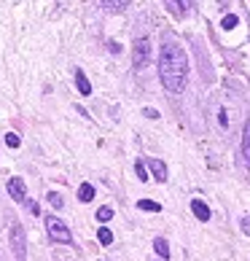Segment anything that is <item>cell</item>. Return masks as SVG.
<instances>
[{"label":"cell","instance_id":"8","mask_svg":"<svg viewBox=\"0 0 250 261\" xmlns=\"http://www.w3.org/2000/svg\"><path fill=\"white\" fill-rule=\"evenodd\" d=\"M242 159H245V167L250 170V119L245 124V135H242Z\"/></svg>","mask_w":250,"mask_h":261},{"label":"cell","instance_id":"21","mask_svg":"<svg viewBox=\"0 0 250 261\" xmlns=\"http://www.w3.org/2000/svg\"><path fill=\"white\" fill-rule=\"evenodd\" d=\"M239 226H242V231H245V234H250V216H245L242 221H239Z\"/></svg>","mask_w":250,"mask_h":261},{"label":"cell","instance_id":"13","mask_svg":"<svg viewBox=\"0 0 250 261\" xmlns=\"http://www.w3.org/2000/svg\"><path fill=\"white\" fill-rule=\"evenodd\" d=\"M137 207H140V210H148V213H159V210H161L159 202H151V199H140Z\"/></svg>","mask_w":250,"mask_h":261},{"label":"cell","instance_id":"11","mask_svg":"<svg viewBox=\"0 0 250 261\" xmlns=\"http://www.w3.org/2000/svg\"><path fill=\"white\" fill-rule=\"evenodd\" d=\"M78 199L84 202V205L94 199V186H92V183H81V186H78Z\"/></svg>","mask_w":250,"mask_h":261},{"label":"cell","instance_id":"18","mask_svg":"<svg viewBox=\"0 0 250 261\" xmlns=\"http://www.w3.org/2000/svg\"><path fill=\"white\" fill-rule=\"evenodd\" d=\"M6 146H8V148H16V146H19V135L8 132V135H6Z\"/></svg>","mask_w":250,"mask_h":261},{"label":"cell","instance_id":"5","mask_svg":"<svg viewBox=\"0 0 250 261\" xmlns=\"http://www.w3.org/2000/svg\"><path fill=\"white\" fill-rule=\"evenodd\" d=\"M8 194H11V199H16V202H24L27 199L24 180L22 178H11V180H8Z\"/></svg>","mask_w":250,"mask_h":261},{"label":"cell","instance_id":"4","mask_svg":"<svg viewBox=\"0 0 250 261\" xmlns=\"http://www.w3.org/2000/svg\"><path fill=\"white\" fill-rule=\"evenodd\" d=\"M11 245H14L16 261H24V231H22V226H11Z\"/></svg>","mask_w":250,"mask_h":261},{"label":"cell","instance_id":"2","mask_svg":"<svg viewBox=\"0 0 250 261\" xmlns=\"http://www.w3.org/2000/svg\"><path fill=\"white\" fill-rule=\"evenodd\" d=\"M46 231H49V237L54 240V243H73V234H70V229H67L65 224L57 216H46Z\"/></svg>","mask_w":250,"mask_h":261},{"label":"cell","instance_id":"6","mask_svg":"<svg viewBox=\"0 0 250 261\" xmlns=\"http://www.w3.org/2000/svg\"><path fill=\"white\" fill-rule=\"evenodd\" d=\"M148 167H151L153 178H156L159 183H164V180H167V164L161 162V159H148Z\"/></svg>","mask_w":250,"mask_h":261},{"label":"cell","instance_id":"14","mask_svg":"<svg viewBox=\"0 0 250 261\" xmlns=\"http://www.w3.org/2000/svg\"><path fill=\"white\" fill-rule=\"evenodd\" d=\"M102 6H108L110 11H121V8L129 6V0H102Z\"/></svg>","mask_w":250,"mask_h":261},{"label":"cell","instance_id":"7","mask_svg":"<svg viewBox=\"0 0 250 261\" xmlns=\"http://www.w3.org/2000/svg\"><path fill=\"white\" fill-rule=\"evenodd\" d=\"M191 213H194L199 221H210V207L202 199H191Z\"/></svg>","mask_w":250,"mask_h":261},{"label":"cell","instance_id":"17","mask_svg":"<svg viewBox=\"0 0 250 261\" xmlns=\"http://www.w3.org/2000/svg\"><path fill=\"white\" fill-rule=\"evenodd\" d=\"M134 172H137V178H140L143 183L148 180V172H146V164H143V162H137V164H134Z\"/></svg>","mask_w":250,"mask_h":261},{"label":"cell","instance_id":"3","mask_svg":"<svg viewBox=\"0 0 250 261\" xmlns=\"http://www.w3.org/2000/svg\"><path fill=\"white\" fill-rule=\"evenodd\" d=\"M151 62V41L148 38H137V41H134V49H132V65L137 67H146Z\"/></svg>","mask_w":250,"mask_h":261},{"label":"cell","instance_id":"16","mask_svg":"<svg viewBox=\"0 0 250 261\" xmlns=\"http://www.w3.org/2000/svg\"><path fill=\"white\" fill-rule=\"evenodd\" d=\"M113 218V207H100L97 210V221H110Z\"/></svg>","mask_w":250,"mask_h":261},{"label":"cell","instance_id":"9","mask_svg":"<svg viewBox=\"0 0 250 261\" xmlns=\"http://www.w3.org/2000/svg\"><path fill=\"white\" fill-rule=\"evenodd\" d=\"M164 6H167V11L178 19L186 14V0H164Z\"/></svg>","mask_w":250,"mask_h":261},{"label":"cell","instance_id":"1","mask_svg":"<svg viewBox=\"0 0 250 261\" xmlns=\"http://www.w3.org/2000/svg\"><path fill=\"white\" fill-rule=\"evenodd\" d=\"M159 79L167 92H172V94L183 92L186 79H188V57L180 43L164 41V46L159 51Z\"/></svg>","mask_w":250,"mask_h":261},{"label":"cell","instance_id":"12","mask_svg":"<svg viewBox=\"0 0 250 261\" xmlns=\"http://www.w3.org/2000/svg\"><path fill=\"white\" fill-rule=\"evenodd\" d=\"M153 250H156L161 258H170V245H167L164 237H156V240H153Z\"/></svg>","mask_w":250,"mask_h":261},{"label":"cell","instance_id":"22","mask_svg":"<svg viewBox=\"0 0 250 261\" xmlns=\"http://www.w3.org/2000/svg\"><path fill=\"white\" fill-rule=\"evenodd\" d=\"M146 116H148V119H159V111H153V108H146Z\"/></svg>","mask_w":250,"mask_h":261},{"label":"cell","instance_id":"10","mask_svg":"<svg viewBox=\"0 0 250 261\" xmlns=\"http://www.w3.org/2000/svg\"><path fill=\"white\" fill-rule=\"evenodd\" d=\"M75 86H78V92L84 94H92V84H89V79L84 75V70H75Z\"/></svg>","mask_w":250,"mask_h":261},{"label":"cell","instance_id":"20","mask_svg":"<svg viewBox=\"0 0 250 261\" xmlns=\"http://www.w3.org/2000/svg\"><path fill=\"white\" fill-rule=\"evenodd\" d=\"M49 202H51L54 207H62V197L57 194V191H51V194H49Z\"/></svg>","mask_w":250,"mask_h":261},{"label":"cell","instance_id":"23","mask_svg":"<svg viewBox=\"0 0 250 261\" xmlns=\"http://www.w3.org/2000/svg\"><path fill=\"white\" fill-rule=\"evenodd\" d=\"M218 121H220V124H224V127H226V124H229V119H226V113H224V111H220V113H218Z\"/></svg>","mask_w":250,"mask_h":261},{"label":"cell","instance_id":"19","mask_svg":"<svg viewBox=\"0 0 250 261\" xmlns=\"http://www.w3.org/2000/svg\"><path fill=\"white\" fill-rule=\"evenodd\" d=\"M234 24H237V16H234V14H229V16H224V27H226V30H232Z\"/></svg>","mask_w":250,"mask_h":261},{"label":"cell","instance_id":"15","mask_svg":"<svg viewBox=\"0 0 250 261\" xmlns=\"http://www.w3.org/2000/svg\"><path fill=\"white\" fill-rule=\"evenodd\" d=\"M97 240H100L102 245H110V243H113V231H110L108 226H102V229L97 231Z\"/></svg>","mask_w":250,"mask_h":261}]
</instances>
